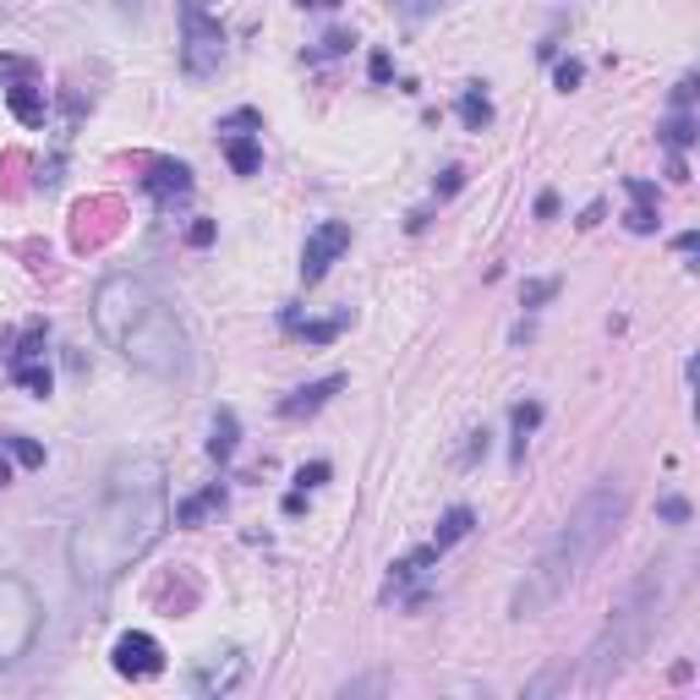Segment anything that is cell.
Wrapping results in <instances>:
<instances>
[{"label":"cell","instance_id":"1","mask_svg":"<svg viewBox=\"0 0 700 700\" xmlns=\"http://www.w3.org/2000/svg\"><path fill=\"white\" fill-rule=\"evenodd\" d=\"M170 531V487H165V466L154 455H121L105 471V487L94 498V509L72 526L67 536V564L72 580L99 591L110 580H121L137 558L154 553V542Z\"/></svg>","mask_w":700,"mask_h":700},{"label":"cell","instance_id":"2","mask_svg":"<svg viewBox=\"0 0 700 700\" xmlns=\"http://www.w3.org/2000/svg\"><path fill=\"white\" fill-rule=\"evenodd\" d=\"M624 515H629V487H624L618 476H602V482L564 515L558 536L536 553V564H531L526 580L515 586L509 618H536L542 607H553V602L586 575V564L618 536Z\"/></svg>","mask_w":700,"mask_h":700},{"label":"cell","instance_id":"3","mask_svg":"<svg viewBox=\"0 0 700 700\" xmlns=\"http://www.w3.org/2000/svg\"><path fill=\"white\" fill-rule=\"evenodd\" d=\"M94 328L116 350L121 362H132L148 378H186L192 367V345L181 317L132 274H110L94 290Z\"/></svg>","mask_w":700,"mask_h":700},{"label":"cell","instance_id":"4","mask_svg":"<svg viewBox=\"0 0 700 700\" xmlns=\"http://www.w3.org/2000/svg\"><path fill=\"white\" fill-rule=\"evenodd\" d=\"M662 596H667V575H662V564H645L640 580L618 596V607L607 613V624L596 629V640H591V651H586V673H580L586 689L613 684V678L651 645V635H656V624H662Z\"/></svg>","mask_w":700,"mask_h":700},{"label":"cell","instance_id":"5","mask_svg":"<svg viewBox=\"0 0 700 700\" xmlns=\"http://www.w3.org/2000/svg\"><path fill=\"white\" fill-rule=\"evenodd\" d=\"M39 624H45V607H39L34 586L17 575H0V667H17L34 651Z\"/></svg>","mask_w":700,"mask_h":700},{"label":"cell","instance_id":"6","mask_svg":"<svg viewBox=\"0 0 700 700\" xmlns=\"http://www.w3.org/2000/svg\"><path fill=\"white\" fill-rule=\"evenodd\" d=\"M225 67V28L208 17L203 0H181V72L214 77Z\"/></svg>","mask_w":700,"mask_h":700},{"label":"cell","instance_id":"7","mask_svg":"<svg viewBox=\"0 0 700 700\" xmlns=\"http://www.w3.org/2000/svg\"><path fill=\"white\" fill-rule=\"evenodd\" d=\"M339 252H350V225H345V219H323V225L306 236V246H301V279L317 285V279L334 268Z\"/></svg>","mask_w":700,"mask_h":700},{"label":"cell","instance_id":"8","mask_svg":"<svg viewBox=\"0 0 700 700\" xmlns=\"http://www.w3.org/2000/svg\"><path fill=\"white\" fill-rule=\"evenodd\" d=\"M110 662H116L121 678H159V673H165V651H159V640H154L148 629H126V635L116 640Z\"/></svg>","mask_w":700,"mask_h":700},{"label":"cell","instance_id":"9","mask_svg":"<svg viewBox=\"0 0 700 700\" xmlns=\"http://www.w3.org/2000/svg\"><path fill=\"white\" fill-rule=\"evenodd\" d=\"M246 673H252V662L241 651H214V656H203L192 667V689L197 695H230V689L246 684Z\"/></svg>","mask_w":700,"mask_h":700},{"label":"cell","instance_id":"10","mask_svg":"<svg viewBox=\"0 0 700 700\" xmlns=\"http://www.w3.org/2000/svg\"><path fill=\"white\" fill-rule=\"evenodd\" d=\"M143 186L154 192L159 208H176L181 197H192V170H186L181 159H154L148 176H143Z\"/></svg>","mask_w":700,"mask_h":700},{"label":"cell","instance_id":"11","mask_svg":"<svg viewBox=\"0 0 700 700\" xmlns=\"http://www.w3.org/2000/svg\"><path fill=\"white\" fill-rule=\"evenodd\" d=\"M345 389V378L339 373H328V378H317V384H301V389H290L285 400H279V417L285 422H301V417H317L334 395Z\"/></svg>","mask_w":700,"mask_h":700},{"label":"cell","instance_id":"12","mask_svg":"<svg viewBox=\"0 0 700 700\" xmlns=\"http://www.w3.org/2000/svg\"><path fill=\"white\" fill-rule=\"evenodd\" d=\"M279 323H285V334H295V339H306V345H328V339L350 323V312H334V317H301V312L290 306Z\"/></svg>","mask_w":700,"mask_h":700},{"label":"cell","instance_id":"13","mask_svg":"<svg viewBox=\"0 0 700 700\" xmlns=\"http://www.w3.org/2000/svg\"><path fill=\"white\" fill-rule=\"evenodd\" d=\"M7 105H12V116L23 121V126H45V88L28 77V83H12L7 88Z\"/></svg>","mask_w":700,"mask_h":700},{"label":"cell","instance_id":"14","mask_svg":"<svg viewBox=\"0 0 700 700\" xmlns=\"http://www.w3.org/2000/svg\"><path fill=\"white\" fill-rule=\"evenodd\" d=\"M219 143H225V159H230V170H236V176H257L263 154H257L252 132H219Z\"/></svg>","mask_w":700,"mask_h":700},{"label":"cell","instance_id":"15","mask_svg":"<svg viewBox=\"0 0 700 700\" xmlns=\"http://www.w3.org/2000/svg\"><path fill=\"white\" fill-rule=\"evenodd\" d=\"M471 526H476V515H471L466 504H455V509L438 520V531H433V547H438V553H449L455 542H466V536H471Z\"/></svg>","mask_w":700,"mask_h":700},{"label":"cell","instance_id":"16","mask_svg":"<svg viewBox=\"0 0 700 700\" xmlns=\"http://www.w3.org/2000/svg\"><path fill=\"white\" fill-rule=\"evenodd\" d=\"M236 444H241V422H236V411H219V417H214V438H208V455L225 466V460L236 455Z\"/></svg>","mask_w":700,"mask_h":700},{"label":"cell","instance_id":"17","mask_svg":"<svg viewBox=\"0 0 700 700\" xmlns=\"http://www.w3.org/2000/svg\"><path fill=\"white\" fill-rule=\"evenodd\" d=\"M219 504H225V487L214 482V487H203V493H192L186 504H176V526H197V520H203V515H214Z\"/></svg>","mask_w":700,"mask_h":700},{"label":"cell","instance_id":"18","mask_svg":"<svg viewBox=\"0 0 700 700\" xmlns=\"http://www.w3.org/2000/svg\"><path fill=\"white\" fill-rule=\"evenodd\" d=\"M460 121H466L471 132H482V126L493 121V99H487V94H482L476 83H471V88L460 94Z\"/></svg>","mask_w":700,"mask_h":700},{"label":"cell","instance_id":"19","mask_svg":"<svg viewBox=\"0 0 700 700\" xmlns=\"http://www.w3.org/2000/svg\"><path fill=\"white\" fill-rule=\"evenodd\" d=\"M509 422H515V460H526V438L536 433L542 406H536V400H526V406H515V411H509Z\"/></svg>","mask_w":700,"mask_h":700},{"label":"cell","instance_id":"20","mask_svg":"<svg viewBox=\"0 0 700 700\" xmlns=\"http://www.w3.org/2000/svg\"><path fill=\"white\" fill-rule=\"evenodd\" d=\"M12 378H17L28 395H50V367H45L39 357H28V362H12Z\"/></svg>","mask_w":700,"mask_h":700},{"label":"cell","instance_id":"21","mask_svg":"<svg viewBox=\"0 0 700 700\" xmlns=\"http://www.w3.org/2000/svg\"><path fill=\"white\" fill-rule=\"evenodd\" d=\"M662 143H667L673 154H678V148H689V143H695V121H689V116L678 110V116H673V121L662 126Z\"/></svg>","mask_w":700,"mask_h":700},{"label":"cell","instance_id":"22","mask_svg":"<svg viewBox=\"0 0 700 700\" xmlns=\"http://www.w3.org/2000/svg\"><path fill=\"white\" fill-rule=\"evenodd\" d=\"M7 449H12V455H17L28 471H39V466H45V449H39L34 438H23V433H12V438H7Z\"/></svg>","mask_w":700,"mask_h":700},{"label":"cell","instance_id":"23","mask_svg":"<svg viewBox=\"0 0 700 700\" xmlns=\"http://www.w3.org/2000/svg\"><path fill=\"white\" fill-rule=\"evenodd\" d=\"M624 225H629L635 236H651V230H656V203H635V208L624 214Z\"/></svg>","mask_w":700,"mask_h":700},{"label":"cell","instance_id":"24","mask_svg":"<svg viewBox=\"0 0 700 700\" xmlns=\"http://www.w3.org/2000/svg\"><path fill=\"white\" fill-rule=\"evenodd\" d=\"M323 482H328V460H312L295 471V487H323Z\"/></svg>","mask_w":700,"mask_h":700},{"label":"cell","instance_id":"25","mask_svg":"<svg viewBox=\"0 0 700 700\" xmlns=\"http://www.w3.org/2000/svg\"><path fill=\"white\" fill-rule=\"evenodd\" d=\"M0 77H7V83H28V77H34V67H28V61H17V56H0Z\"/></svg>","mask_w":700,"mask_h":700},{"label":"cell","instance_id":"26","mask_svg":"<svg viewBox=\"0 0 700 700\" xmlns=\"http://www.w3.org/2000/svg\"><path fill=\"white\" fill-rule=\"evenodd\" d=\"M558 295V279H536V285H526V306H542V301H553Z\"/></svg>","mask_w":700,"mask_h":700},{"label":"cell","instance_id":"27","mask_svg":"<svg viewBox=\"0 0 700 700\" xmlns=\"http://www.w3.org/2000/svg\"><path fill=\"white\" fill-rule=\"evenodd\" d=\"M662 520L684 526V520H689V504H684V498H662Z\"/></svg>","mask_w":700,"mask_h":700},{"label":"cell","instance_id":"28","mask_svg":"<svg viewBox=\"0 0 700 700\" xmlns=\"http://www.w3.org/2000/svg\"><path fill=\"white\" fill-rule=\"evenodd\" d=\"M580 77H586V72H580L575 61H564V67H558V88H564V94H569V88H580Z\"/></svg>","mask_w":700,"mask_h":700},{"label":"cell","instance_id":"29","mask_svg":"<svg viewBox=\"0 0 700 700\" xmlns=\"http://www.w3.org/2000/svg\"><path fill=\"white\" fill-rule=\"evenodd\" d=\"M186 241H192V246H208V241H214V219H197V225L186 230Z\"/></svg>","mask_w":700,"mask_h":700},{"label":"cell","instance_id":"30","mask_svg":"<svg viewBox=\"0 0 700 700\" xmlns=\"http://www.w3.org/2000/svg\"><path fill=\"white\" fill-rule=\"evenodd\" d=\"M350 45H357V39H350V34H328L317 56H339V50H350Z\"/></svg>","mask_w":700,"mask_h":700},{"label":"cell","instance_id":"31","mask_svg":"<svg viewBox=\"0 0 700 700\" xmlns=\"http://www.w3.org/2000/svg\"><path fill=\"white\" fill-rule=\"evenodd\" d=\"M460 181H466V170H460V165H449V170H444V181H438V192L449 197V192H460Z\"/></svg>","mask_w":700,"mask_h":700},{"label":"cell","instance_id":"32","mask_svg":"<svg viewBox=\"0 0 700 700\" xmlns=\"http://www.w3.org/2000/svg\"><path fill=\"white\" fill-rule=\"evenodd\" d=\"M689 99H695V77H684V83L673 88V105H678V110H689Z\"/></svg>","mask_w":700,"mask_h":700},{"label":"cell","instance_id":"33","mask_svg":"<svg viewBox=\"0 0 700 700\" xmlns=\"http://www.w3.org/2000/svg\"><path fill=\"white\" fill-rule=\"evenodd\" d=\"M367 689H384V678H357V684H345V695H367Z\"/></svg>","mask_w":700,"mask_h":700},{"label":"cell","instance_id":"34","mask_svg":"<svg viewBox=\"0 0 700 700\" xmlns=\"http://www.w3.org/2000/svg\"><path fill=\"white\" fill-rule=\"evenodd\" d=\"M395 7H400V12H406V17H422V12H427V7H433V0H395Z\"/></svg>","mask_w":700,"mask_h":700},{"label":"cell","instance_id":"35","mask_svg":"<svg viewBox=\"0 0 700 700\" xmlns=\"http://www.w3.org/2000/svg\"><path fill=\"white\" fill-rule=\"evenodd\" d=\"M536 214H542V219H553V214H558V197H553V192H542V197H536Z\"/></svg>","mask_w":700,"mask_h":700},{"label":"cell","instance_id":"36","mask_svg":"<svg viewBox=\"0 0 700 700\" xmlns=\"http://www.w3.org/2000/svg\"><path fill=\"white\" fill-rule=\"evenodd\" d=\"M673 246H678V252H684V257H689V252H695V246H700V236H695V230H684V236H678V241H673Z\"/></svg>","mask_w":700,"mask_h":700},{"label":"cell","instance_id":"37","mask_svg":"<svg viewBox=\"0 0 700 700\" xmlns=\"http://www.w3.org/2000/svg\"><path fill=\"white\" fill-rule=\"evenodd\" d=\"M0 482H12V471H7V460H0Z\"/></svg>","mask_w":700,"mask_h":700}]
</instances>
